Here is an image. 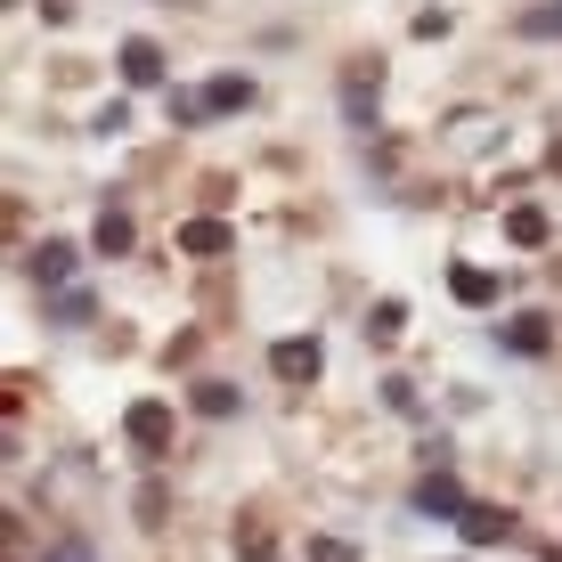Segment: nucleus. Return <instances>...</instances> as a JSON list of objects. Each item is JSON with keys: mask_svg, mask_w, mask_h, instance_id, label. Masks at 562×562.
<instances>
[{"mask_svg": "<svg viewBox=\"0 0 562 562\" xmlns=\"http://www.w3.org/2000/svg\"><path fill=\"white\" fill-rule=\"evenodd\" d=\"M457 530H464V547H497V538L514 530V514H506V506H473V514L457 521Z\"/></svg>", "mask_w": 562, "mask_h": 562, "instance_id": "nucleus-6", "label": "nucleus"}, {"mask_svg": "<svg viewBox=\"0 0 562 562\" xmlns=\"http://www.w3.org/2000/svg\"><path fill=\"white\" fill-rule=\"evenodd\" d=\"M123 432H131V449L164 457V449H171V408H164V400H139V408L123 416Z\"/></svg>", "mask_w": 562, "mask_h": 562, "instance_id": "nucleus-1", "label": "nucleus"}, {"mask_svg": "<svg viewBox=\"0 0 562 562\" xmlns=\"http://www.w3.org/2000/svg\"><path fill=\"white\" fill-rule=\"evenodd\" d=\"M180 9H188V0H180Z\"/></svg>", "mask_w": 562, "mask_h": 562, "instance_id": "nucleus-22", "label": "nucleus"}, {"mask_svg": "<svg viewBox=\"0 0 562 562\" xmlns=\"http://www.w3.org/2000/svg\"><path fill=\"white\" fill-rule=\"evenodd\" d=\"M196 408L204 416H237V392H228V383H196Z\"/></svg>", "mask_w": 562, "mask_h": 562, "instance_id": "nucleus-16", "label": "nucleus"}, {"mask_svg": "<svg viewBox=\"0 0 562 562\" xmlns=\"http://www.w3.org/2000/svg\"><path fill=\"white\" fill-rule=\"evenodd\" d=\"M123 82H164V49H155V42H123Z\"/></svg>", "mask_w": 562, "mask_h": 562, "instance_id": "nucleus-8", "label": "nucleus"}, {"mask_svg": "<svg viewBox=\"0 0 562 562\" xmlns=\"http://www.w3.org/2000/svg\"><path fill=\"white\" fill-rule=\"evenodd\" d=\"M25 269H33L42 285H66V278H74V245H42V254H33Z\"/></svg>", "mask_w": 562, "mask_h": 562, "instance_id": "nucleus-11", "label": "nucleus"}, {"mask_svg": "<svg viewBox=\"0 0 562 562\" xmlns=\"http://www.w3.org/2000/svg\"><path fill=\"white\" fill-rule=\"evenodd\" d=\"M554 171H562V139H554Z\"/></svg>", "mask_w": 562, "mask_h": 562, "instance_id": "nucleus-20", "label": "nucleus"}, {"mask_svg": "<svg viewBox=\"0 0 562 562\" xmlns=\"http://www.w3.org/2000/svg\"><path fill=\"white\" fill-rule=\"evenodd\" d=\"M204 106H212V114H228V106H254V82H245V74H221V82L204 90Z\"/></svg>", "mask_w": 562, "mask_h": 562, "instance_id": "nucleus-13", "label": "nucleus"}, {"mask_svg": "<svg viewBox=\"0 0 562 562\" xmlns=\"http://www.w3.org/2000/svg\"><path fill=\"white\" fill-rule=\"evenodd\" d=\"M49 562H90V547H82V538H57V547H49Z\"/></svg>", "mask_w": 562, "mask_h": 562, "instance_id": "nucleus-19", "label": "nucleus"}, {"mask_svg": "<svg viewBox=\"0 0 562 562\" xmlns=\"http://www.w3.org/2000/svg\"><path fill=\"white\" fill-rule=\"evenodd\" d=\"M269 367H278V383H318V367H326V351L310 335H285L278 351H269Z\"/></svg>", "mask_w": 562, "mask_h": 562, "instance_id": "nucleus-2", "label": "nucleus"}, {"mask_svg": "<svg viewBox=\"0 0 562 562\" xmlns=\"http://www.w3.org/2000/svg\"><path fill=\"white\" fill-rule=\"evenodd\" d=\"M506 342H514V351H547L554 335H547V318H530V310H521V318L506 326Z\"/></svg>", "mask_w": 562, "mask_h": 562, "instance_id": "nucleus-15", "label": "nucleus"}, {"mask_svg": "<svg viewBox=\"0 0 562 562\" xmlns=\"http://www.w3.org/2000/svg\"><path fill=\"white\" fill-rule=\"evenodd\" d=\"M310 562H351V547L342 538H310Z\"/></svg>", "mask_w": 562, "mask_h": 562, "instance_id": "nucleus-18", "label": "nucleus"}, {"mask_svg": "<svg viewBox=\"0 0 562 562\" xmlns=\"http://www.w3.org/2000/svg\"><path fill=\"white\" fill-rule=\"evenodd\" d=\"M521 33H530V42H562V0H547V9H521Z\"/></svg>", "mask_w": 562, "mask_h": 562, "instance_id": "nucleus-14", "label": "nucleus"}, {"mask_svg": "<svg viewBox=\"0 0 562 562\" xmlns=\"http://www.w3.org/2000/svg\"><path fill=\"white\" fill-rule=\"evenodd\" d=\"M90 245L114 261V254H131V212H99V228H90Z\"/></svg>", "mask_w": 562, "mask_h": 562, "instance_id": "nucleus-10", "label": "nucleus"}, {"mask_svg": "<svg viewBox=\"0 0 562 562\" xmlns=\"http://www.w3.org/2000/svg\"><path fill=\"white\" fill-rule=\"evenodd\" d=\"M164 514H171V497H164V490L147 481V490H139V521H164Z\"/></svg>", "mask_w": 562, "mask_h": 562, "instance_id": "nucleus-17", "label": "nucleus"}, {"mask_svg": "<svg viewBox=\"0 0 562 562\" xmlns=\"http://www.w3.org/2000/svg\"><path fill=\"white\" fill-rule=\"evenodd\" d=\"M375 99H383V74H375V66H351V74H342V106H351V123H367Z\"/></svg>", "mask_w": 562, "mask_h": 562, "instance_id": "nucleus-4", "label": "nucleus"}, {"mask_svg": "<svg viewBox=\"0 0 562 562\" xmlns=\"http://www.w3.org/2000/svg\"><path fill=\"white\" fill-rule=\"evenodd\" d=\"M449 294H457L464 310H481V302H497V278H490V269H473V261H464V269H449Z\"/></svg>", "mask_w": 562, "mask_h": 562, "instance_id": "nucleus-7", "label": "nucleus"}, {"mask_svg": "<svg viewBox=\"0 0 562 562\" xmlns=\"http://www.w3.org/2000/svg\"><path fill=\"white\" fill-rule=\"evenodd\" d=\"M228 221H180V254H196V261H221L228 254Z\"/></svg>", "mask_w": 562, "mask_h": 562, "instance_id": "nucleus-3", "label": "nucleus"}, {"mask_svg": "<svg viewBox=\"0 0 562 562\" xmlns=\"http://www.w3.org/2000/svg\"><path fill=\"white\" fill-rule=\"evenodd\" d=\"M547 562H562V547H547Z\"/></svg>", "mask_w": 562, "mask_h": 562, "instance_id": "nucleus-21", "label": "nucleus"}, {"mask_svg": "<svg viewBox=\"0 0 562 562\" xmlns=\"http://www.w3.org/2000/svg\"><path fill=\"white\" fill-rule=\"evenodd\" d=\"M506 237H514V245H547L554 228H547V212H538V204H514V212H506Z\"/></svg>", "mask_w": 562, "mask_h": 562, "instance_id": "nucleus-9", "label": "nucleus"}, {"mask_svg": "<svg viewBox=\"0 0 562 562\" xmlns=\"http://www.w3.org/2000/svg\"><path fill=\"white\" fill-rule=\"evenodd\" d=\"M400 326H408V302H375L367 310V342H400Z\"/></svg>", "mask_w": 562, "mask_h": 562, "instance_id": "nucleus-12", "label": "nucleus"}, {"mask_svg": "<svg viewBox=\"0 0 562 562\" xmlns=\"http://www.w3.org/2000/svg\"><path fill=\"white\" fill-rule=\"evenodd\" d=\"M416 506H424V514H440V521H464V514H473V506H464V490H457L449 473H432V481H424V490H416Z\"/></svg>", "mask_w": 562, "mask_h": 562, "instance_id": "nucleus-5", "label": "nucleus"}]
</instances>
